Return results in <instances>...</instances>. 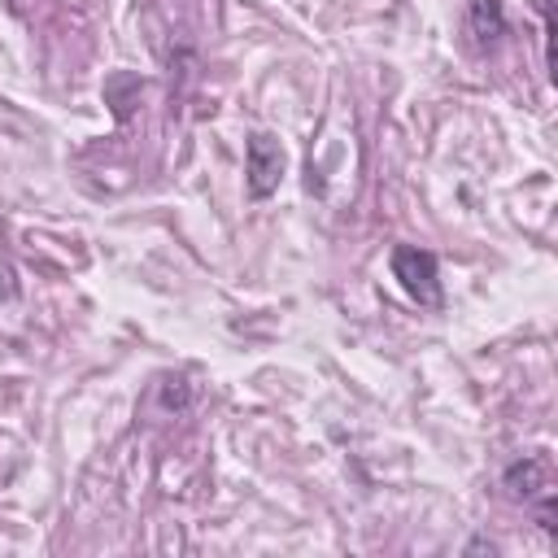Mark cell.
I'll return each mask as SVG.
<instances>
[{"label": "cell", "mask_w": 558, "mask_h": 558, "mask_svg": "<svg viewBox=\"0 0 558 558\" xmlns=\"http://www.w3.org/2000/svg\"><path fill=\"white\" fill-rule=\"evenodd\" d=\"M283 166H288V157H283L279 140H270V135H253V140H248V153H244V183H248L253 196H270V192L279 187V179H283Z\"/></svg>", "instance_id": "7a4b0ae2"}, {"label": "cell", "mask_w": 558, "mask_h": 558, "mask_svg": "<svg viewBox=\"0 0 558 558\" xmlns=\"http://www.w3.org/2000/svg\"><path fill=\"white\" fill-rule=\"evenodd\" d=\"M392 279L418 305H440V266H436V253H427L418 244H397L392 248Z\"/></svg>", "instance_id": "6da1fadb"}, {"label": "cell", "mask_w": 558, "mask_h": 558, "mask_svg": "<svg viewBox=\"0 0 558 558\" xmlns=\"http://www.w3.org/2000/svg\"><path fill=\"white\" fill-rule=\"evenodd\" d=\"M466 31L475 35V44H493L506 35V9L501 0H471L466 4Z\"/></svg>", "instance_id": "3957f363"}]
</instances>
